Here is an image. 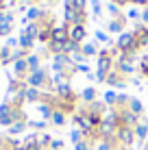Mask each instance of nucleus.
Instances as JSON below:
<instances>
[{"instance_id": "e433bc0d", "label": "nucleus", "mask_w": 148, "mask_h": 150, "mask_svg": "<svg viewBox=\"0 0 148 150\" xmlns=\"http://www.w3.org/2000/svg\"><path fill=\"white\" fill-rule=\"evenodd\" d=\"M89 150H94V148H89Z\"/></svg>"}, {"instance_id": "ddd939ff", "label": "nucleus", "mask_w": 148, "mask_h": 150, "mask_svg": "<svg viewBox=\"0 0 148 150\" xmlns=\"http://www.w3.org/2000/svg\"><path fill=\"white\" fill-rule=\"evenodd\" d=\"M26 72H28V63H26V59L15 61V74H18V76H24Z\"/></svg>"}, {"instance_id": "7ed1b4c3", "label": "nucleus", "mask_w": 148, "mask_h": 150, "mask_svg": "<svg viewBox=\"0 0 148 150\" xmlns=\"http://www.w3.org/2000/svg\"><path fill=\"white\" fill-rule=\"evenodd\" d=\"M26 83H28L30 87H37V89H39V87L48 85V76H46V72L39 68L37 72H30V76L26 79Z\"/></svg>"}, {"instance_id": "dca6fc26", "label": "nucleus", "mask_w": 148, "mask_h": 150, "mask_svg": "<svg viewBox=\"0 0 148 150\" xmlns=\"http://www.w3.org/2000/svg\"><path fill=\"white\" fill-rule=\"evenodd\" d=\"M33 37H28V35L26 33H22V37H20V48H22V50H28L30 48V46H33Z\"/></svg>"}, {"instance_id": "f704fd0d", "label": "nucleus", "mask_w": 148, "mask_h": 150, "mask_svg": "<svg viewBox=\"0 0 148 150\" xmlns=\"http://www.w3.org/2000/svg\"><path fill=\"white\" fill-rule=\"evenodd\" d=\"M0 63H2V48H0Z\"/></svg>"}, {"instance_id": "0eeeda50", "label": "nucleus", "mask_w": 148, "mask_h": 150, "mask_svg": "<svg viewBox=\"0 0 148 150\" xmlns=\"http://www.w3.org/2000/svg\"><path fill=\"white\" fill-rule=\"evenodd\" d=\"M135 41H137V46H148V28H135Z\"/></svg>"}, {"instance_id": "393cba45", "label": "nucleus", "mask_w": 148, "mask_h": 150, "mask_svg": "<svg viewBox=\"0 0 148 150\" xmlns=\"http://www.w3.org/2000/svg\"><path fill=\"white\" fill-rule=\"evenodd\" d=\"M39 15H42V18H44V13L39 11V9H30V11H28V20H37Z\"/></svg>"}, {"instance_id": "f3484780", "label": "nucleus", "mask_w": 148, "mask_h": 150, "mask_svg": "<svg viewBox=\"0 0 148 150\" xmlns=\"http://www.w3.org/2000/svg\"><path fill=\"white\" fill-rule=\"evenodd\" d=\"M57 126H61V124H65V115H63V111H59V109H55L52 111V117H50Z\"/></svg>"}, {"instance_id": "bb28decb", "label": "nucleus", "mask_w": 148, "mask_h": 150, "mask_svg": "<svg viewBox=\"0 0 148 150\" xmlns=\"http://www.w3.org/2000/svg\"><path fill=\"white\" fill-rule=\"evenodd\" d=\"M98 150H113V146H111V142H109V139H105V142L98 146Z\"/></svg>"}, {"instance_id": "f257e3e1", "label": "nucleus", "mask_w": 148, "mask_h": 150, "mask_svg": "<svg viewBox=\"0 0 148 150\" xmlns=\"http://www.w3.org/2000/svg\"><path fill=\"white\" fill-rule=\"evenodd\" d=\"M111 68H113V57H111L109 50H103L98 59V81H107Z\"/></svg>"}, {"instance_id": "f03ea898", "label": "nucleus", "mask_w": 148, "mask_h": 150, "mask_svg": "<svg viewBox=\"0 0 148 150\" xmlns=\"http://www.w3.org/2000/svg\"><path fill=\"white\" fill-rule=\"evenodd\" d=\"M115 139H118L122 146L129 148L131 144H133V139H135V128H131V126H120L118 131H115Z\"/></svg>"}, {"instance_id": "2eb2a0df", "label": "nucleus", "mask_w": 148, "mask_h": 150, "mask_svg": "<svg viewBox=\"0 0 148 150\" xmlns=\"http://www.w3.org/2000/svg\"><path fill=\"white\" fill-rule=\"evenodd\" d=\"M26 63H28V70L30 72H37L39 70V57L37 54H30L28 59H26Z\"/></svg>"}, {"instance_id": "aec40b11", "label": "nucleus", "mask_w": 148, "mask_h": 150, "mask_svg": "<svg viewBox=\"0 0 148 150\" xmlns=\"http://www.w3.org/2000/svg\"><path fill=\"white\" fill-rule=\"evenodd\" d=\"M39 111H42L44 113V117H52V107H50V105H46V102H44V105H39Z\"/></svg>"}, {"instance_id": "6e6552de", "label": "nucleus", "mask_w": 148, "mask_h": 150, "mask_svg": "<svg viewBox=\"0 0 148 150\" xmlns=\"http://www.w3.org/2000/svg\"><path fill=\"white\" fill-rule=\"evenodd\" d=\"M122 28H124V18H122V15H118V18H113L109 22V30L111 33H120Z\"/></svg>"}, {"instance_id": "cd10ccee", "label": "nucleus", "mask_w": 148, "mask_h": 150, "mask_svg": "<svg viewBox=\"0 0 148 150\" xmlns=\"http://www.w3.org/2000/svg\"><path fill=\"white\" fill-rule=\"evenodd\" d=\"M109 11H111V15H113V18H118V4H115V2H109Z\"/></svg>"}, {"instance_id": "1a4fd4ad", "label": "nucleus", "mask_w": 148, "mask_h": 150, "mask_svg": "<svg viewBox=\"0 0 148 150\" xmlns=\"http://www.w3.org/2000/svg\"><path fill=\"white\" fill-rule=\"evenodd\" d=\"M70 63H72V61L68 59V54H57V57H55V68H57L59 72L63 70V68H68Z\"/></svg>"}, {"instance_id": "412c9836", "label": "nucleus", "mask_w": 148, "mask_h": 150, "mask_svg": "<svg viewBox=\"0 0 148 150\" xmlns=\"http://www.w3.org/2000/svg\"><path fill=\"white\" fill-rule=\"evenodd\" d=\"M83 54H85V57L96 54V46H94V44H85V46H83Z\"/></svg>"}, {"instance_id": "9b49d317", "label": "nucleus", "mask_w": 148, "mask_h": 150, "mask_svg": "<svg viewBox=\"0 0 148 150\" xmlns=\"http://www.w3.org/2000/svg\"><path fill=\"white\" fill-rule=\"evenodd\" d=\"M39 28H42V26H39V24H37V22H30V24H28V26H26V30H24V33H26V35H28V37H33V39H37V37H39Z\"/></svg>"}, {"instance_id": "39448f33", "label": "nucleus", "mask_w": 148, "mask_h": 150, "mask_svg": "<svg viewBox=\"0 0 148 150\" xmlns=\"http://www.w3.org/2000/svg\"><path fill=\"white\" fill-rule=\"evenodd\" d=\"M85 35H87V30H85L83 24H72V26H70V39L76 41V44H81V41L85 39Z\"/></svg>"}, {"instance_id": "a211bd4d", "label": "nucleus", "mask_w": 148, "mask_h": 150, "mask_svg": "<svg viewBox=\"0 0 148 150\" xmlns=\"http://www.w3.org/2000/svg\"><path fill=\"white\" fill-rule=\"evenodd\" d=\"M79 48H81V46L76 44V41H72V39H68V41H65V44H63V54L72 52V50H79Z\"/></svg>"}, {"instance_id": "473e14b6", "label": "nucleus", "mask_w": 148, "mask_h": 150, "mask_svg": "<svg viewBox=\"0 0 148 150\" xmlns=\"http://www.w3.org/2000/svg\"><path fill=\"white\" fill-rule=\"evenodd\" d=\"M142 20H144V22H148V11H144V13H142Z\"/></svg>"}, {"instance_id": "b1692460", "label": "nucleus", "mask_w": 148, "mask_h": 150, "mask_svg": "<svg viewBox=\"0 0 148 150\" xmlns=\"http://www.w3.org/2000/svg\"><path fill=\"white\" fill-rule=\"evenodd\" d=\"M72 2L74 9H79V11H85V0H70Z\"/></svg>"}, {"instance_id": "4be33fe9", "label": "nucleus", "mask_w": 148, "mask_h": 150, "mask_svg": "<svg viewBox=\"0 0 148 150\" xmlns=\"http://www.w3.org/2000/svg\"><path fill=\"white\" fill-rule=\"evenodd\" d=\"M9 33H11V22L7 20V22L0 24V37H2V35H9Z\"/></svg>"}, {"instance_id": "4c0bfd02", "label": "nucleus", "mask_w": 148, "mask_h": 150, "mask_svg": "<svg viewBox=\"0 0 148 150\" xmlns=\"http://www.w3.org/2000/svg\"><path fill=\"white\" fill-rule=\"evenodd\" d=\"M37 2H39V0H37Z\"/></svg>"}, {"instance_id": "6ab92c4d", "label": "nucleus", "mask_w": 148, "mask_h": 150, "mask_svg": "<svg viewBox=\"0 0 148 150\" xmlns=\"http://www.w3.org/2000/svg\"><path fill=\"white\" fill-rule=\"evenodd\" d=\"M94 98H96V89H94V87H87V89L83 91V100L91 102V100H94Z\"/></svg>"}, {"instance_id": "72a5a7b5", "label": "nucleus", "mask_w": 148, "mask_h": 150, "mask_svg": "<svg viewBox=\"0 0 148 150\" xmlns=\"http://www.w3.org/2000/svg\"><path fill=\"white\" fill-rule=\"evenodd\" d=\"M2 9H4V4H2V0H0V13H2Z\"/></svg>"}, {"instance_id": "2f4dec72", "label": "nucleus", "mask_w": 148, "mask_h": 150, "mask_svg": "<svg viewBox=\"0 0 148 150\" xmlns=\"http://www.w3.org/2000/svg\"><path fill=\"white\" fill-rule=\"evenodd\" d=\"M129 2H133V4H148V0H129Z\"/></svg>"}, {"instance_id": "7c9ffc66", "label": "nucleus", "mask_w": 148, "mask_h": 150, "mask_svg": "<svg viewBox=\"0 0 148 150\" xmlns=\"http://www.w3.org/2000/svg\"><path fill=\"white\" fill-rule=\"evenodd\" d=\"M91 7H94V13H96V15L100 13V2H98V0H94V2H91Z\"/></svg>"}, {"instance_id": "a878e982", "label": "nucleus", "mask_w": 148, "mask_h": 150, "mask_svg": "<svg viewBox=\"0 0 148 150\" xmlns=\"http://www.w3.org/2000/svg\"><path fill=\"white\" fill-rule=\"evenodd\" d=\"M24 128V120H20V122H15L13 126H11V133H20Z\"/></svg>"}, {"instance_id": "20e7f679", "label": "nucleus", "mask_w": 148, "mask_h": 150, "mask_svg": "<svg viewBox=\"0 0 148 150\" xmlns=\"http://www.w3.org/2000/svg\"><path fill=\"white\" fill-rule=\"evenodd\" d=\"M137 124H140V115L131 113L129 109H122V111H120V126H131V128H135Z\"/></svg>"}, {"instance_id": "c85d7f7f", "label": "nucleus", "mask_w": 148, "mask_h": 150, "mask_svg": "<svg viewBox=\"0 0 148 150\" xmlns=\"http://www.w3.org/2000/svg\"><path fill=\"white\" fill-rule=\"evenodd\" d=\"M76 150H89L87 139H83V142H79V144H76Z\"/></svg>"}, {"instance_id": "c756f323", "label": "nucleus", "mask_w": 148, "mask_h": 150, "mask_svg": "<svg viewBox=\"0 0 148 150\" xmlns=\"http://www.w3.org/2000/svg\"><path fill=\"white\" fill-rule=\"evenodd\" d=\"M105 98H107V102H111V105H115V100H118V96H115L113 91H109V94H107Z\"/></svg>"}, {"instance_id": "58836bf2", "label": "nucleus", "mask_w": 148, "mask_h": 150, "mask_svg": "<svg viewBox=\"0 0 148 150\" xmlns=\"http://www.w3.org/2000/svg\"><path fill=\"white\" fill-rule=\"evenodd\" d=\"M59 150H61V148H59Z\"/></svg>"}, {"instance_id": "423d86ee", "label": "nucleus", "mask_w": 148, "mask_h": 150, "mask_svg": "<svg viewBox=\"0 0 148 150\" xmlns=\"http://www.w3.org/2000/svg\"><path fill=\"white\" fill-rule=\"evenodd\" d=\"M122 76H124V74H120V72H109V76H107L105 83H109V85H113V87H124L126 83H124Z\"/></svg>"}, {"instance_id": "9d476101", "label": "nucleus", "mask_w": 148, "mask_h": 150, "mask_svg": "<svg viewBox=\"0 0 148 150\" xmlns=\"http://www.w3.org/2000/svg\"><path fill=\"white\" fill-rule=\"evenodd\" d=\"M129 111H131V113H135V115H142L144 107H142V102L137 100V98H129Z\"/></svg>"}, {"instance_id": "f8f14e48", "label": "nucleus", "mask_w": 148, "mask_h": 150, "mask_svg": "<svg viewBox=\"0 0 148 150\" xmlns=\"http://www.w3.org/2000/svg\"><path fill=\"white\" fill-rule=\"evenodd\" d=\"M39 98H42V91H39L37 87H28L26 89V100L28 102H37Z\"/></svg>"}, {"instance_id": "c9c22d12", "label": "nucleus", "mask_w": 148, "mask_h": 150, "mask_svg": "<svg viewBox=\"0 0 148 150\" xmlns=\"http://www.w3.org/2000/svg\"><path fill=\"white\" fill-rule=\"evenodd\" d=\"M2 142H4V139H2V135H0V148H2Z\"/></svg>"}, {"instance_id": "4468645a", "label": "nucleus", "mask_w": 148, "mask_h": 150, "mask_svg": "<svg viewBox=\"0 0 148 150\" xmlns=\"http://www.w3.org/2000/svg\"><path fill=\"white\" fill-rule=\"evenodd\" d=\"M135 135L140 137V139H146V137H148V124L140 122V124L135 126Z\"/></svg>"}, {"instance_id": "5701e85b", "label": "nucleus", "mask_w": 148, "mask_h": 150, "mask_svg": "<svg viewBox=\"0 0 148 150\" xmlns=\"http://www.w3.org/2000/svg\"><path fill=\"white\" fill-rule=\"evenodd\" d=\"M22 150H42V144L33 139V142H28V144H26V146H24Z\"/></svg>"}]
</instances>
